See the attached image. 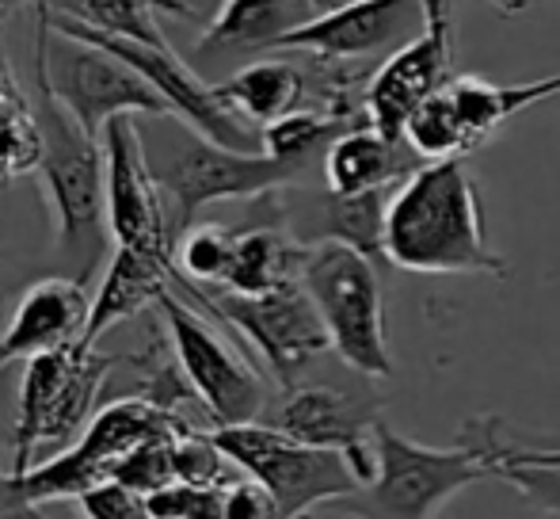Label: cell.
Masks as SVG:
<instances>
[{"mask_svg":"<svg viewBox=\"0 0 560 519\" xmlns=\"http://www.w3.org/2000/svg\"><path fill=\"white\" fill-rule=\"evenodd\" d=\"M420 164L428 161H420L408 149V141H393L382 130L370 127V123H362V127L343 130L325 149L320 176H325V187H332L339 195H366L382 192V187H397Z\"/></svg>","mask_w":560,"mask_h":519,"instance_id":"19","label":"cell"},{"mask_svg":"<svg viewBox=\"0 0 560 519\" xmlns=\"http://www.w3.org/2000/svg\"><path fill=\"white\" fill-rule=\"evenodd\" d=\"M302 287L310 290L332 351L343 367L366 379H389L393 356L385 336V295L377 264L339 241H325L305 253Z\"/></svg>","mask_w":560,"mask_h":519,"instance_id":"8","label":"cell"},{"mask_svg":"<svg viewBox=\"0 0 560 519\" xmlns=\"http://www.w3.org/2000/svg\"><path fill=\"white\" fill-rule=\"evenodd\" d=\"M446 96L454 104V115L462 123L465 146L480 149L492 134H500V127H508L518 112L541 104L549 96H560V73L557 77H541V81H526V84H495L488 77L477 73H454L446 81Z\"/></svg>","mask_w":560,"mask_h":519,"instance_id":"22","label":"cell"},{"mask_svg":"<svg viewBox=\"0 0 560 519\" xmlns=\"http://www.w3.org/2000/svg\"><path fill=\"white\" fill-rule=\"evenodd\" d=\"M35 123H38V164L46 210L54 222V249L73 260L77 279L89 282L96 272L107 233V164L104 141L89 134L50 89L35 77Z\"/></svg>","mask_w":560,"mask_h":519,"instance_id":"2","label":"cell"},{"mask_svg":"<svg viewBox=\"0 0 560 519\" xmlns=\"http://www.w3.org/2000/svg\"><path fill=\"white\" fill-rule=\"evenodd\" d=\"M267 210V222H252L244 230H236L233 241V264L225 272L222 290L233 295H267V290H279L287 282L302 279V264L310 249L302 241L290 238V230L271 215L267 207V195H259Z\"/></svg>","mask_w":560,"mask_h":519,"instance_id":"21","label":"cell"},{"mask_svg":"<svg viewBox=\"0 0 560 519\" xmlns=\"http://www.w3.org/2000/svg\"><path fill=\"white\" fill-rule=\"evenodd\" d=\"M153 519H225V485L172 482L145 497Z\"/></svg>","mask_w":560,"mask_h":519,"instance_id":"27","label":"cell"},{"mask_svg":"<svg viewBox=\"0 0 560 519\" xmlns=\"http://www.w3.org/2000/svg\"><path fill=\"white\" fill-rule=\"evenodd\" d=\"M485 477H492V470L469 443L428 447L377 420L374 477L347 497L328 500L313 519H435L454 493L469 489Z\"/></svg>","mask_w":560,"mask_h":519,"instance_id":"3","label":"cell"},{"mask_svg":"<svg viewBox=\"0 0 560 519\" xmlns=\"http://www.w3.org/2000/svg\"><path fill=\"white\" fill-rule=\"evenodd\" d=\"M156 318L164 321L176 364L187 387L199 397L202 413L210 416V428L264 420L267 382L222 318H214V313L207 318V310L187 295H179L176 287L161 295Z\"/></svg>","mask_w":560,"mask_h":519,"instance_id":"7","label":"cell"},{"mask_svg":"<svg viewBox=\"0 0 560 519\" xmlns=\"http://www.w3.org/2000/svg\"><path fill=\"white\" fill-rule=\"evenodd\" d=\"M320 8L310 0H225L207 23L195 54L214 58H248V54L279 50L282 35L313 20Z\"/></svg>","mask_w":560,"mask_h":519,"instance_id":"18","label":"cell"},{"mask_svg":"<svg viewBox=\"0 0 560 519\" xmlns=\"http://www.w3.org/2000/svg\"><path fill=\"white\" fill-rule=\"evenodd\" d=\"M210 436L241 474L267 485L282 519H313L328 500L347 497L362 485L339 451L302 443L264 420L210 428Z\"/></svg>","mask_w":560,"mask_h":519,"instance_id":"10","label":"cell"},{"mask_svg":"<svg viewBox=\"0 0 560 519\" xmlns=\"http://www.w3.org/2000/svg\"><path fill=\"white\" fill-rule=\"evenodd\" d=\"M310 4H317V8H332V4H328V0H310Z\"/></svg>","mask_w":560,"mask_h":519,"instance_id":"33","label":"cell"},{"mask_svg":"<svg viewBox=\"0 0 560 519\" xmlns=\"http://www.w3.org/2000/svg\"><path fill=\"white\" fill-rule=\"evenodd\" d=\"M156 130H145L141 123V138H145V157L153 164V176L161 184L164 199L176 207V230L184 233L195 226V215L214 203L233 199H259V195L275 192L305 180L294 164L275 161L267 153H241V149L218 146V141L202 138L176 115L153 119Z\"/></svg>","mask_w":560,"mask_h":519,"instance_id":"4","label":"cell"},{"mask_svg":"<svg viewBox=\"0 0 560 519\" xmlns=\"http://www.w3.org/2000/svg\"><path fill=\"white\" fill-rule=\"evenodd\" d=\"M431 27L423 0H347L320 8L313 20L282 35L279 50L313 54L325 61H366L389 58Z\"/></svg>","mask_w":560,"mask_h":519,"instance_id":"13","label":"cell"},{"mask_svg":"<svg viewBox=\"0 0 560 519\" xmlns=\"http://www.w3.org/2000/svg\"><path fill=\"white\" fill-rule=\"evenodd\" d=\"M172 287L191 302H199L207 313L222 318L244 344H252V351L264 359L279 390L310 379L313 367L332 351L328 328L302 279L267 290V295H233L222 287H195V282L179 279L176 272Z\"/></svg>","mask_w":560,"mask_h":519,"instance_id":"9","label":"cell"},{"mask_svg":"<svg viewBox=\"0 0 560 519\" xmlns=\"http://www.w3.org/2000/svg\"><path fill=\"white\" fill-rule=\"evenodd\" d=\"M92 298L77 275H46L20 295L0 333V371L84 336Z\"/></svg>","mask_w":560,"mask_h":519,"instance_id":"16","label":"cell"},{"mask_svg":"<svg viewBox=\"0 0 560 519\" xmlns=\"http://www.w3.org/2000/svg\"><path fill=\"white\" fill-rule=\"evenodd\" d=\"M172 282H176V256L115 249L104 275H100L96 295H92L89 325H84L81 341L100 344V336L112 333L115 325H126L138 313L156 310V302Z\"/></svg>","mask_w":560,"mask_h":519,"instance_id":"17","label":"cell"},{"mask_svg":"<svg viewBox=\"0 0 560 519\" xmlns=\"http://www.w3.org/2000/svg\"><path fill=\"white\" fill-rule=\"evenodd\" d=\"M225 519H282L275 497L256 477L241 474L225 485Z\"/></svg>","mask_w":560,"mask_h":519,"instance_id":"30","label":"cell"},{"mask_svg":"<svg viewBox=\"0 0 560 519\" xmlns=\"http://www.w3.org/2000/svg\"><path fill=\"white\" fill-rule=\"evenodd\" d=\"M382 253L385 264L416 275L508 279V260L485 238V207L465 161H428L393 187Z\"/></svg>","mask_w":560,"mask_h":519,"instance_id":"1","label":"cell"},{"mask_svg":"<svg viewBox=\"0 0 560 519\" xmlns=\"http://www.w3.org/2000/svg\"><path fill=\"white\" fill-rule=\"evenodd\" d=\"M31 77L58 96V104L73 115L89 134H104L118 115H141V119H164L168 104L156 89L130 69L112 50L84 38L61 35L46 20L43 0L35 4V54H31Z\"/></svg>","mask_w":560,"mask_h":519,"instance_id":"6","label":"cell"},{"mask_svg":"<svg viewBox=\"0 0 560 519\" xmlns=\"http://www.w3.org/2000/svg\"><path fill=\"white\" fill-rule=\"evenodd\" d=\"M450 54H454V38H450V20L431 23L420 38L408 46L393 50L382 66L370 73L366 92H362V107L374 130L385 138L405 141V123L412 112L431 100L450 81Z\"/></svg>","mask_w":560,"mask_h":519,"instance_id":"15","label":"cell"},{"mask_svg":"<svg viewBox=\"0 0 560 519\" xmlns=\"http://www.w3.org/2000/svg\"><path fill=\"white\" fill-rule=\"evenodd\" d=\"M370 382L374 379L366 374H354L351 382L302 379L282 390L279 405L264 413V424L302 443L339 451L366 485L374 477V424L382 420L377 416L382 397L370 390Z\"/></svg>","mask_w":560,"mask_h":519,"instance_id":"11","label":"cell"},{"mask_svg":"<svg viewBox=\"0 0 560 519\" xmlns=\"http://www.w3.org/2000/svg\"><path fill=\"white\" fill-rule=\"evenodd\" d=\"M0 485H4V477H0Z\"/></svg>","mask_w":560,"mask_h":519,"instance_id":"34","label":"cell"},{"mask_svg":"<svg viewBox=\"0 0 560 519\" xmlns=\"http://www.w3.org/2000/svg\"><path fill=\"white\" fill-rule=\"evenodd\" d=\"M214 89L229 112L264 130L267 123L298 107H313V66H298L290 58H259L218 81Z\"/></svg>","mask_w":560,"mask_h":519,"instance_id":"20","label":"cell"},{"mask_svg":"<svg viewBox=\"0 0 560 519\" xmlns=\"http://www.w3.org/2000/svg\"><path fill=\"white\" fill-rule=\"evenodd\" d=\"M233 241L236 230H229V226L218 222L187 226L176 241L179 279L195 282V287H222L229 264H233Z\"/></svg>","mask_w":560,"mask_h":519,"instance_id":"25","label":"cell"},{"mask_svg":"<svg viewBox=\"0 0 560 519\" xmlns=\"http://www.w3.org/2000/svg\"><path fill=\"white\" fill-rule=\"evenodd\" d=\"M176 443L179 439H156V443H145L138 451H130L126 459L115 462L112 482L133 489L138 497H153L164 485L176 482Z\"/></svg>","mask_w":560,"mask_h":519,"instance_id":"26","label":"cell"},{"mask_svg":"<svg viewBox=\"0 0 560 519\" xmlns=\"http://www.w3.org/2000/svg\"><path fill=\"white\" fill-rule=\"evenodd\" d=\"M66 12L104 35L156 46V50H176L161 27V12L179 15V20H199V12L187 0H73Z\"/></svg>","mask_w":560,"mask_h":519,"instance_id":"23","label":"cell"},{"mask_svg":"<svg viewBox=\"0 0 560 519\" xmlns=\"http://www.w3.org/2000/svg\"><path fill=\"white\" fill-rule=\"evenodd\" d=\"M118 356H107L96 344L73 341L54 351L27 359L20 382V408L12 424V466L8 474H27L38 447H58L81 439V431L100 413V393Z\"/></svg>","mask_w":560,"mask_h":519,"instance_id":"5","label":"cell"},{"mask_svg":"<svg viewBox=\"0 0 560 519\" xmlns=\"http://www.w3.org/2000/svg\"><path fill=\"white\" fill-rule=\"evenodd\" d=\"M77 508L84 512V519H153L145 497H138L118 482H104L89 489L84 497H77Z\"/></svg>","mask_w":560,"mask_h":519,"instance_id":"29","label":"cell"},{"mask_svg":"<svg viewBox=\"0 0 560 519\" xmlns=\"http://www.w3.org/2000/svg\"><path fill=\"white\" fill-rule=\"evenodd\" d=\"M393 187L366 195H339L332 187H305L302 180L267 192V207L290 230V238L305 249L339 241L351 245L370 260H385V207H389Z\"/></svg>","mask_w":560,"mask_h":519,"instance_id":"14","label":"cell"},{"mask_svg":"<svg viewBox=\"0 0 560 519\" xmlns=\"http://www.w3.org/2000/svg\"><path fill=\"white\" fill-rule=\"evenodd\" d=\"M423 4H428V20H431V23L450 20V15H446V0H423ZM488 4L500 8L503 15H518L526 4H530V0H488Z\"/></svg>","mask_w":560,"mask_h":519,"instance_id":"31","label":"cell"},{"mask_svg":"<svg viewBox=\"0 0 560 519\" xmlns=\"http://www.w3.org/2000/svg\"><path fill=\"white\" fill-rule=\"evenodd\" d=\"M107 164V233L115 249L176 256L172 218L141 138V115H118L100 134Z\"/></svg>","mask_w":560,"mask_h":519,"instance_id":"12","label":"cell"},{"mask_svg":"<svg viewBox=\"0 0 560 519\" xmlns=\"http://www.w3.org/2000/svg\"><path fill=\"white\" fill-rule=\"evenodd\" d=\"M405 141L420 161H465L469 157L462 123H457L454 104L446 96V84L412 112V119L405 123Z\"/></svg>","mask_w":560,"mask_h":519,"instance_id":"24","label":"cell"},{"mask_svg":"<svg viewBox=\"0 0 560 519\" xmlns=\"http://www.w3.org/2000/svg\"><path fill=\"white\" fill-rule=\"evenodd\" d=\"M492 477L508 482L518 497L538 512L560 519V466H534V462H495Z\"/></svg>","mask_w":560,"mask_h":519,"instance_id":"28","label":"cell"},{"mask_svg":"<svg viewBox=\"0 0 560 519\" xmlns=\"http://www.w3.org/2000/svg\"><path fill=\"white\" fill-rule=\"evenodd\" d=\"M35 4H38V0H0V23L12 20L20 8H35Z\"/></svg>","mask_w":560,"mask_h":519,"instance_id":"32","label":"cell"}]
</instances>
